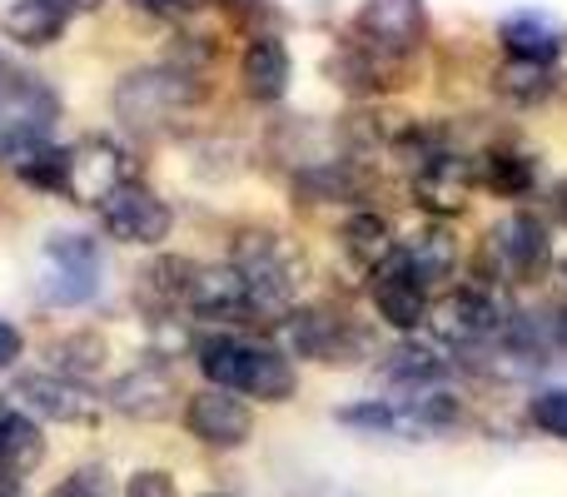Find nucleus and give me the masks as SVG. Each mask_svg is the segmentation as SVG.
I'll return each instance as SVG.
<instances>
[{
	"instance_id": "23",
	"label": "nucleus",
	"mask_w": 567,
	"mask_h": 497,
	"mask_svg": "<svg viewBox=\"0 0 567 497\" xmlns=\"http://www.w3.org/2000/svg\"><path fill=\"white\" fill-rule=\"evenodd\" d=\"M45 458V438H40L35 418L25 413H0V473H35Z\"/></svg>"
},
{
	"instance_id": "22",
	"label": "nucleus",
	"mask_w": 567,
	"mask_h": 497,
	"mask_svg": "<svg viewBox=\"0 0 567 497\" xmlns=\"http://www.w3.org/2000/svg\"><path fill=\"white\" fill-rule=\"evenodd\" d=\"M65 20L70 10L60 0H16L6 10V35L20 40V45H50V40H60Z\"/></svg>"
},
{
	"instance_id": "38",
	"label": "nucleus",
	"mask_w": 567,
	"mask_h": 497,
	"mask_svg": "<svg viewBox=\"0 0 567 497\" xmlns=\"http://www.w3.org/2000/svg\"><path fill=\"white\" fill-rule=\"evenodd\" d=\"M0 497H20V488L10 478H0Z\"/></svg>"
},
{
	"instance_id": "11",
	"label": "nucleus",
	"mask_w": 567,
	"mask_h": 497,
	"mask_svg": "<svg viewBox=\"0 0 567 497\" xmlns=\"http://www.w3.org/2000/svg\"><path fill=\"white\" fill-rule=\"evenodd\" d=\"M185 423L199 443H209V448H239V443H249V428H255L249 408L229 389L195 393L189 408H185Z\"/></svg>"
},
{
	"instance_id": "6",
	"label": "nucleus",
	"mask_w": 567,
	"mask_h": 497,
	"mask_svg": "<svg viewBox=\"0 0 567 497\" xmlns=\"http://www.w3.org/2000/svg\"><path fill=\"white\" fill-rule=\"evenodd\" d=\"M125 185V149L115 139H80L65 149V199L75 205H105Z\"/></svg>"
},
{
	"instance_id": "28",
	"label": "nucleus",
	"mask_w": 567,
	"mask_h": 497,
	"mask_svg": "<svg viewBox=\"0 0 567 497\" xmlns=\"http://www.w3.org/2000/svg\"><path fill=\"white\" fill-rule=\"evenodd\" d=\"M383 369H389V379H399V383H433L443 373V359L433 349H423V343H399Z\"/></svg>"
},
{
	"instance_id": "7",
	"label": "nucleus",
	"mask_w": 567,
	"mask_h": 497,
	"mask_svg": "<svg viewBox=\"0 0 567 497\" xmlns=\"http://www.w3.org/2000/svg\"><path fill=\"white\" fill-rule=\"evenodd\" d=\"M423 40V0H363L359 45L383 60H403Z\"/></svg>"
},
{
	"instance_id": "14",
	"label": "nucleus",
	"mask_w": 567,
	"mask_h": 497,
	"mask_svg": "<svg viewBox=\"0 0 567 497\" xmlns=\"http://www.w3.org/2000/svg\"><path fill=\"white\" fill-rule=\"evenodd\" d=\"M16 393L35 413L60 418V423H95L100 418V398H90L75 379H60V373H25V379L16 383Z\"/></svg>"
},
{
	"instance_id": "2",
	"label": "nucleus",
	"mask_w": 567,
	"mask_h": 497,
	"mask_svg": "<svg viewBox=\"0 0 567 497\" xmlns=\"http://www.w3.org/2000/svg\"><path fill=\"white\" fill-rule=\"evenodd\" d=\"M60 120V95L30 70H0V159H20L45 145Z\"/></svg>"
},
{
	"instance_id": "40",
	"label": "nucleus",
	"mask_w": 567,
	"mask_h": 497,
	"mask_svg": "<svg viewBox=\"0 0 567 497\" xmlns=\"http://www.w3.org/2000/svg\"><path fill=\"white\" fill-rule=\"evenodd\" d=\"M209 497H215V493H209Z\"/></svg>"
},
{
	"instance_id": "37",
	"label": "nucleus",
	"mask_w": 567,
	"mask_h": 497,
	"mask_svg": "<svg viewBox=\"0 0 567 497\" xmlns=\"http://www.w3.org/2000/svg\"><path fill=\"white\" fill-rule=\"evenodd\" d=\"M60 6H65V10H70V6H75V10H95L100 0H60Z\"/></svg>"
},
{
	"instance_id": "5",
	"label": "nucleus",
	"mask_w": 567,
	"mask_h": 497,
	"mask_svg": "<svg viewBox=\"0 0 567 497\" xmlns=\"http://www.w3.org/2000/svg\"><path fill=\"white\" fill-rule=\"evenodd\" d=\"M229 269L245 279L255 309H279V303L293 293V283H299L303 263L279 235H269V229H249V235H239L235 263H229Z\"/></svg>"
},
{
	"instance_id": "32",
	"label": "nucleus",
	"mask_w": 567,
	"mask_h": 497,
	"mask_svg": "<svg viewBox=\"0 0 567 497\" xmlns=\"http://www.w3.org/2000/svg\"><path fill=\"white\" fill-rule=\"evenodd\" d=\"M50 497H110V473L95 468V463H90V468H75Z\"/></svg>"
},
{
	"instance_id": "18",
	"label": "nucleus",
	"mask_w": 567,
	"mask_h": 497,
	"mask_svg": "<svg viewBox=\"0 0 567 497\" xmlns=\"http://www.w3.org/2000/svg\"><path fill=\"white\" fill-rule=\"evenodd\" d=\"M239 80H245V90L255 100H279L284 90H289V50H284L279 35H255L245 50V60H239Z\"/></svg>"
},
{
	"instance_id": "19",
	"label": "nucleus",
	"mask_w": 567,
	"mask_h": 497,
	"mask_svg": "<svg viewBox=\"0 0 567 497\" xmlns=\"http://www.w3.org/2000/svg\"><path fill=\"white\" fill-rule=\"evenodd\" d=\"M189 303L205 319H239V313H255V299H249L245 279L235 269H199L195 289H189Z\"/></svg>"
},
{
	"instance_id": "36",
	"label": "nucleus",
	"mask_w": 567,
	"mask_h": 497,
	"mask_svg": "<svg viewBox=\"0 0 567 497\" xmlns=\"http://www.w3.org/2000/svg\"><path fill=\"white\" fill-rule=\"evenodd\" d=\"M553 205H558V215L567 219V179H563V185H558V195H553Z\"/></svg>"
},
{
	"instance_id": "31",
	"label": "nucleus",
	"mask_w": 567,
	"mask_h": 497,
	"mask_svg": "<svg viewBox=\"0 0 567 497\" xmlns=\"http://www.w3.org/2000/svg\"><path fill=\"white\" fill-rule=\"evenodd\" d=\"M533 423H538L543 433H553V438H567V393L563 389H548L533 398Z\"/></svg>"
},
{
	"instance_id": "29",
	"label": "nucleus",
	"mask_w": 567,
	"mask_h": 497,
	"mask_svg": "<svg viewBox=\"0 0 567 497\" xmlns=\"http://www.w3.org/2000/svg\"><path fill=\"white\" fill-rule=\"evenodd\" d=\"M483 185L488 189H498V195H528V185H533V159H523V155H498L493 149L488 159H483Z\"/></svg>"
},
{
	"instance_id": "1",
	"label": "nucleus",
	"mask_w": 567,
	"mask_h": 497,
	"mask_svg": "<svg viewBox=\"0 0 567 497\" xmlns=\"http://www.w3.org/2000/svg\"><path fill=\"white\" fill-rule=\"evenodd\" d=\"M195 359H199V373H205L215 389L245 393V398H259V403L293 398V383H299L293 379V363L284 359L279 349L235 339V333H209V339H199Z\"/></svg>"
},
{
	"instance_id": "27",
	"label": "nucleus",
	"mask_w": 567,
	"mask_h": 497,
	"mask_svg": "<svg viewBox=\"0 0 567 497\" xmlns=\"http://www.w3.org/2000/svg\"><path fill=\"white\" fill-rule=\"evenodd\" d=\"M16 169H20V179H25V185L50 189V195H65V149L40 145V149H30V155H20Z\"/></svg>"
},
{
	"instance_id": "16",
	"label": "nucleus",
	"mask_w": 567,
	"mask_h": 497,
	"mask_svg": "<svg viewBox=\"0 0 567 497\" xmlns=\"http://www.w3.org/2000/svg\"><path fill=\"white\" fill-rule=\"evenodd\" d=\"M289 343L299 359L349 363V353L359 349V333H353L343 319H333L329 309H303L289 319Z\"/></svg>"
},
{
	"instance_id": "3",
	"label": "nucleus",
	"mask_w": 567,
	"mask_h": 497,
	"mask_svg": "<svg viewBox=\"0 0 567 497\" xmlns=\"http://www.w3.org/2000/svg\"><path fill=\"white\" fill-rule=\"evenodd\" d=\"M205 85H199L189 70H130L125 80L115 85V115L125 120L130 130H159L165 120H175L179 110L199 105Z\"/></svg>"
},
{
	"instance_id": "17",
	"label": "nucleus",
	"mask_w": 567,
	"mask_h": 497,
	"mask_svg": "<svg viewBox=\"0 0 567 497\" xmlns=\"http://www.w3.org/2000/svg\"><path fill=\"white\" fill-rule=\"evenodd\" d=\"M498 40L513 60H528V65H553L563 55V25L538 10H523V15H508L498 25Z\"/></svg>"
},
{
	"instance_id": "39",
	"label": "nucleus",
	"mask_w": 567,
	"mask_h": 497,
	"mask_svg": "<svg viewBox=\"0 0 567 497\" xmlns=\"http://www.w3.org/2000/svg\"><path fill=\"white\" fill-rule=\"evenodd\" d=\"M563 343H567V313H563Z\"/></svg>"
},
{
	"instance_id": "24",
	"label": "nucleus",
	"mask_w": 567,
	"mask_h": 497,
	"mask_svg": "<svg viewBox=\"0 0 567 497\" xmlns=\"http://www.w3.org/2000/svg\"><path fill=\"white\" fill-rule=\"evenodd\" d=\"M343 249H349L353 263H363V269H379L383 259H393V229L383 215H353L349 225H343Z\"/></svg>"
},
{
	"instance_id": "12",
	"label": "nucleus",
	"mask_w": 567,
	"mask_h": 497,
	"mask_svg": "<svg viewBox=\"0 0 567 497\" xmlns=\"http://www.w3.org/2000/svg\"><path fill=\"white\" fill-rule=\"evenodd\" d=\"M110 408L125 413V418H140V423H159L179 408V389L165 369L145 363V369H130L125 379L110 383Z\"/></svg>"
},
{
	"instance_id": "8",
	"label": "nucleus",
	"mask_w": 567,
	"mask_h": 497,
	"mask_svg": "<svg viewBox=\"0 0 567 497\" xmlns=\"http://www.w3.org/2000/svg\"><path fill=\"white\" fill-rule=\"evenodd\" d=\"M100 219H105L110 239H120V245H159L169 235V205L155 189L130 185V179L100 205Z\"/></svg>"
},
{
	"instance_id": "34",
	"label": "nucleus",
	"mask_w": 567,
	"mask_h": 497,
	"mask_svg": "<svg viewBox=\"0 0 567 497\" xmlns=\"http://www.w3.org/2000/svg\"><path fill=\"white\" fill-rule=\"evenodd\" d=\"M20 343H25V339H20V329H16V323H6V319H0V369H10V363L20 359Z\"/></svg>"
},
{
	"instance_id": "9",
	"label": "nucleus",
	"mask_w": 567,
	"mask_h": 497,
	"mask_svg": "<svg viewBox=\"0 0 567 497\" xmlns=\"http://www.w3.org/2000/svg\"><path fill=\"white\" fill-rule=\"evenodd\" d=\"M488 249L498 253V269L508 273L513 283L543 279L553 263V239H548V225H543L538 215H508L488 235Z\"/></svg>"
},
{
	"instance_id": "10",
	"label": "nucleus",
	"mask_w": 567,
	"mask_h": 497,
	"mask_svg": "<svg viewBox=\"0 0 567 497\" xmlns=\"http://www.w3.org/2000/svg\"><path fill=\"white\" fill-rule=\"evenodd\" d=\"M433 323H439V333L453 343H483L508 329V309H503L488 289H458L433 309Z\"/></svg>"
},
{
	"instance_id": "26",
	"label": "nucleus",
	"mask_w": 567,
	"mask_h": 497,
	"mask_svg": "<svg viewBox=\"0 0 567 497\" xmlns=\"http://www.w3.org/2000/svg\"><path fill=\"white\" fill-rule=\"evenodd\" d=\"M50 359H55V373L60 379H85V373H95L100 363H105V339H95V333H70V339L50 343Z\"/></svg>"
},
{
	"instance_id": "30",
	"label": "nucleus",
	"mask_w": 567,
	"mask_h": 497,
	"mask_svg": "<svg viewBox=\"0 0 567 497\" xmlns=\"http://www.w3.org/2000/svg\"><path fill=\"white\" fill-rule=\"evenodd\" d=\"M498 90L513 100H543L553 90V70L548 65H528V60H508V65L498 70Z\"/></svg>"
},
{
	"instance_id": "21",
	"label": "nucleus",
	"mask_w": 567,
	"mask_h": 497,
	"mask_svg": "<svg viewBox=\"0 0 567 497\" xmlns=\"http://www.w3.org/2000/svg\"><path fill=\"white\" fill-rule=\"evenodd\" d=\"M369 189L363 169L353 159H313L309 169H299L293 179V195H303L309 205H323V199H359Z\"/></svg>"
},
{
	"instance_id": "13",
	"label": "nucleus",
	"mask_w": 567,
	"mask_h": 497,
	"mask_svg": "<svg viewBox=\"0 0 567 497\" xmlns=\"http://www.w3.org/2000/svg\"><path fill=\"white\" fill-rule=\"evenodd\" d=\"M373 303H379L383 319L403 333L419 329V323L429 319V289L409 273V263L399 259V249H393V259H383L379 269H373Z\"/></svg>"
},
{
	"instance_id": "4",
	"label": "nucleus",
	"mask_w": 567,
	"mask_h": 497,
	"mask_svg": "<svg viewBox=\"0 0 567 497\" xmlns=\"http://www.w3.org/2000/svg\"><path fill=\"white\" fill-rule=\"evenodd\" d=\"M100 273H105V259H100V245L90 235H75V229L50 235L45 263H40V299L75 309V303L100 293Z\"/></svg>"
},
{
	"instance_id": "33",
	"label": "nucleus",
	"mask_w": 567,
	"mask_h": 497,
	"mask_svg": "<svg viewBox=\"0 0 567 497\" xmlns=\"http://www.w3.org/2000/svg\"><path fill=\"white\" fill-rule=\"evenodd\" d=\"M125 497H175V483H169V473H135L130 478V488H125Z\"/></svg>"
},
{
	"instance_id": "20",
	"label": "nucleus",
	"mask_w": 567,
	"mask_h": 497,
	"mask_svg": "<svg viewBox=\"0 0 567 497\" xmlns=\"http://www.w3.org/2000/svg\"><path fill=\"white\" fill-rule=\"evenodd\" d=\"M399 259L409 263V273L423 289H439V283L453 279V269H458V239H453L449 229H423L419 239L399 245Z\"/></svg>"
},
{
	"instance_id": "25",
	"label": "nucleus",
	"mask_w": 567,
	"mask_h": 497,
	"mask_svg": "<svg viewBox=\"0 0 567 497\" xmlns=\"http://www.w3.org/2000/svg\"><path fill=\"white\" fill-rule=\"evenodd\" d=\"M195 273H199V263H189V259H155L145 273H140V293H145L150 303H179V299H189V289H195Z\"/></svg>"
},
{
	"instance_id": "15",
	"label": "nucleus",
	"mask_w": 567,
	"mask_h": 497,
	"mask_svg": "<svg viewBox=\"0 0 567 497\" xmlns=\"http://www.w3.org/2000/svg\"><path fill=\"white\" fill-rule=\"evenodd\" d=\"M473 179H478L473 159L443 149L439 159H429V165L413 175V195H419V205L433 209V215H458L463 199H468V189H473Z\"/></svg>"
},
{
	"instance_id": "35",
	"label": "nucleus",
	"mask_w": 567,
	"mask_h": 497,
	"mask_svg": "<svg viewBox=\"0 0 567 497\" xmlns=\"http://www.w3.org/2000/svg\"><path fill=\"white\" fill-rule=\"evenodd\" d=\"M150 10H159V15H195V10H205L209 0H145Z\"/></svg>"
}]
</instances>
